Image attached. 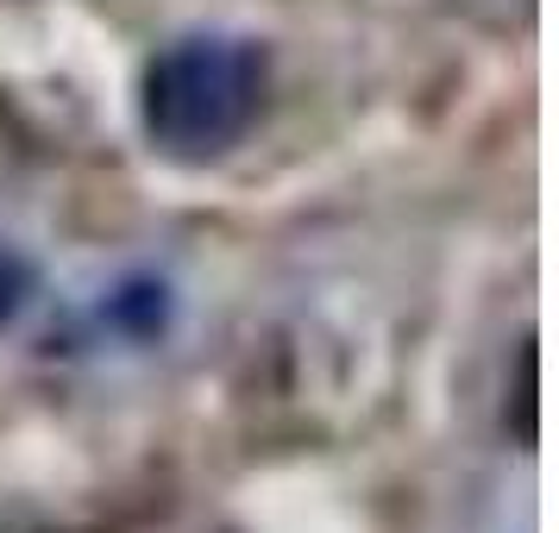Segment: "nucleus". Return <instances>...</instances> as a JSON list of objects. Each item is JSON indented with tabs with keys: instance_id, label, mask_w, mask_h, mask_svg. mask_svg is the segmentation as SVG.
<instances>
[{
	"instance_id": "obj_1",
	"label": "nucleus",
	"mask_w": 559,
	"mask_h": 533,
	"mask_svg": "<svg viewBox=\"0 0 559 533\" xmlns=\"http://www.w3.org/2000/svg\"><path fill=\"white\" fill-rule=\"evenodd\" d=\"M246 113V63L227 51H177L152 76V126L170 138H221Z\"/></svg>"
}]
</instances>
